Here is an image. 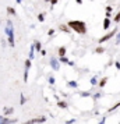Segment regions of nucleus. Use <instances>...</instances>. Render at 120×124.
Masks as SVG:
<instances>
[{"mask_svg": "<svg viewBox=\"0 0 120 124\" xmlns=\"http://www.w3.org/2000/svg\"><path fill=\"white\" fill-rule=\"evenodd\" d=\"M80 96H82V98H87V96H90V92H80Z\"/></svg>", "mask_w": 120, "mask_h": 124, "instance_id": "nucleus-27", "label": "nucleus"}, {"mask_svg": "<svg viewBox=\"0 0 120 124\" xmlns=\"http://www.w3.org/2000/svg\"><path fill=\"white\" fill-rule=\"evenodd\" d=\"M50 67H52L55 71H59V70H60L59 60H57V59H55V57H52V59H50Z\"/></svg>", "mask_w": 120, "mask_h": 124, "instance_id": "nucleus-5", "label": "nucleus"}, {"mask_svg": "<svg viewBox=\"0 0 120 124\" xmlns=\"http://www.w3.org/2000/svg\"><path fill=\"white\" fill-rule=\"evenodd\" d=\"M66 25H67L70 29H73V31H75L77 33H80V35H84V33L87 32V24H85L84 21H81V20H71V21H69Z\"/></svg>", "mask_w": 120, "mask_h": 124, "instance_id": "nucleus-1", "label": "nucleus"}, {"mask_svg": "<svg viewBox=\"0 0 120 124\" xmlns=\"http://www.w3.org/2000/svg\"><path fill=\"white\" fill-rule=\"evenodd\" d=\"M45 1H46V3H47V1H50V0H45Z\"/></svg>", "mask_w": 120, "mask_h": 124, "instance_id": "nucleus-41", "label": "nucleus"}, {"mask_svg": "<svg viewBox=\"0 0 120 124\" xmlns=\"http://www.w3.org/2000/svg\"><path fill=\"white\" fill-rule=\"evenodd\" d=\"M14 123H17V119H10V117H4V116L0 121V124H14Z\"/></svg>", "mask_w": 120, "mask_h": 124, "instance_id": "nucleus-6", "label": "nucleus"}, {"mask_svg": "<svg viewBox=\"0 0 120 124\" xmlns=\"http://www.w3.org/2000/svg\"><path fill=\"white\" fill-rule=\"evenodd\" d=\"M113 20H115V22H119V21H120V11L116 14V16H115V18H113Z\"/></svg>", "mask_w": 120, "mask_h": 124, "instance_id": "nucleus-24", "label": "nucleus"}, {"mask_svg": "<svg viewBox=\"0 0 120 124\" xmlns=\"http://www.w3.org/2000/svg\"><path fill=\"white\" fill-rule=\"evenodd\" d=\"M106 11H107V13H110V11H112V7H110V6H107V7H106Z\"/></svg>", "mask_w": 120, "mask_h": 124, "instance_id": "nucleus-35", "label": "nucleus"}, {"mask_svg": "<svg viewBox=\"0 0 120 124\" xmlns=\"http://www.w3.org/2000/svg\"><path fill=\"white\" fill-rule=\"evenodd\" d=\"M1 119H3V114H0V121H1Z\"/></svg>", "mask_w": 120, "mask_h": 124, "instance_id": "nucleus-39", "label": "nucleus"}, {"mask_svg": "<svg viewBox=\"0 0 120 124\" xmlns=\"http://www.w3.org/2000/svg\"><path fill=\"white\" fill-rule=\"evenodd\" d=\"M77 1V4H82V0H75Z\"/></svg>", "mask_w": 120, "mask_h": 124, "instance_id": "nucleus-38", "label": "nucleus"}, {"mask_svg": "<svg viewBox=\"0 0 120 124\" xmlns=\"http://www.w3.org/2000/svg\"><path fill=\"white\" fill-rule=\"evenodd\" d=\"M116 33H117V28H115V29H112V31L109 32V33H106V35H103L102 38H99V39H98V43H101V45H102L103 42H106V41H109L110 38H113V36H115Z\"/></svg>", "mask_w": 120, "mask_h": 124, "instance_id": "nucleus-3", "label": "nucleus"}, {"mask_svg": "<svg viewBox=\"0 0 120 124\" xmlns=\"http://www.w3.org/2000/svg\"><path fill=\"white\" fill-rule=\"evenodd\" d=\"M102 25H103V29H109V27H110V20H109V18H105Z\"/></svg>", "mask_w": 120, "mask_h": 124, "instance_id": "nucleus-10", "label": "nucleus"}, {"mask_svg": "<svg viewBox=\"0 0 120 124\" xmlns=\"http://www.w3.org/2000/svg\"><path fill=\"white\" fill-rule=\"evenodd\" d=\"M106 82H107V77H103L101 81H99V82H98V85H99L101 88H103V87L106 85Z\"/></svg>", "mask_w": 120, "mask_h": 124, "instance_id": "nucleus-12", "label": "nucleus"}, {"mask_svg": "<svg viewBox=\"0 0 120 124\" xmlns=\"http://www.w3.org/2000/svg\"><path fill=\"white\" fill-rule=\"evenodd\" d=\"M57 3H59V0H50V4H52V6H56Z\"/></svg>", "mask_w": 120, "mask_h": 124, "instance_id": "nucleus-29", "label": "nucleus"}, {"mask_svg": "<svg viewBox=\"0 0 120 124\" xmlns=\"http://www.w3.org/2000/svg\"><path fill=\"white\" fill-rule=\"evenodd\" d=\"M47 81H49L50 85H55V77H53V75H49V77H47Z\"/></svg>", "mask_w": 120, "mask_h": 124, "instance_id": "nucleus-19", "label": "nucleus"}, {"mask_svg": "<svg viewBox=\"0 0 120 124\" xmlns=\"http://www.w3.org/2000/svg\"><path fill=\"white\" fill-rule=\"evenodd\" d=\"M7 13H9L10 16H17V11H15V8H13V7H7Z\"/></svg>", "mask_w": 120, "mask_h": 124, "instance_id": "nucleus-15", "label": "nucleus"}, {"mask_svg": "<svg viewBox=\"0 0 120 124\" xmlns=\"http://www.w3.org/2000/svg\"><path fill=\"white\" fill-rule=\"evenodd\" d=\"M59 28H60V31L66 32V33H69V32L71 31V29H70V28H69V27H67V25H66V24H61V25H60Z\"/></svg>", "mask_w": 120, "mask_h": 124, "instance_id": "nucleus-9", "label": "nucleus"}, {"mask_svg": "<svg viewBox=\"0 0 120 124\" xmlns=\"http://www.w3.org/2000/svg\"><path fill=\"white\" fill-rule=\"evenodd\" d=\"M55 33V29H49V32H47V35H53Z\"/></svg>", "mask_w": 120, "mask_h": 124, "instance_id": "nucleus-34", "label": "nucleus"}, {"mask_svg": "<svg viewBox=\"0 0 120 124\" xmlns=\"http://www.w3.org/2000/svg\"><path fill=\"white\" fill-rule=\"evenodd\" d=\"M38 20H39V22H43V21H45V14H39V16H38Z\"/></svg>", "mask_w": 120, "mask_h": 124, "instance_id": "nucleus-23", "label": "nucleus"}, {"mask_svg": "<svg viewBox=\"0 0 120 124\" xmlns=\"http://www.w3.org/2000/svg\"><path fill=\"white\" fill-rule=\"evenodd\" d=\"M57 106H59L60 109H67L69 107V105H67L64 100H59V102H57Z\"/></svg>", "mask_w": 120, "mask_h": 124, "instance_id": "nucleus-11", "label": "nucleus"}, {"mask_svg": "<svg viewBox=\"0 0 120 124\" xmlns=\"http://www.w3.org/2000/svg\"><path fill=\"white\" fill-rule=\"evenodd\" d=\"M41 54H42V56H45V54H46V50H43V49H42V50H41Z\"/></svg>", "mask_w": 120, "mask_h": 124, "instance_id": "nucleus-36", "label": "nucleus"}, {"mask_svg": "<svg viewBox=\"0 0 120 124\" xmlns=\"http://www.w3.org/2000/svg\"><path fill=\"white\" fill-rule=\"evenodd\" d=\"M110 17H112L110 13H106V14H105V18H109V20H110Z\"/></svg>", "mask_w": 120, "mask_h": 124, "instance_id": "nucleus-33", "label": "nucleus"}, {"mask_svg": "<svg viewBox=\"0 0 120 124\" xmlns=\"http://www.w3.org/2000/svg\"><path fill=\"white\" fill-rule=\"evenodd\" d=\"M101 96H102V92H98V93H95V95H94L92 98H94V99H99Z\"/></svg>", "mask_w": 120, "mask_h": 124, "instance_id": "nucleus-26", "label": "nucleus"}, {"mask_svg": "<svg viewBox=\"0 0 120 124\" xmlns=\"http://www.w3.org/2000/svg\"><path fill=\"white\" fill-rule=\"evenodd\" d=\"M90 82H91V85H92V87L98 85V79H96V77H92V78L90 79Z\"/></svg>", "mask_w": 120, "mask_h": 124, "instance_id": "nucleus-16", "label": "nucleus"}, {"mask_svg": "<svg viewBox=\"0 0 120 124\" xmlns=\"http://www.w3.org/2000/svg\"><path fill=\"white\" fill-rule=\"evenodd\" d=\"M46 121V117L45 116H39V117H34V119H31L28 121H24V123L21 124H42Z\"/></svg>", "mask_w": 120, "mask_h": 124, "instance_id": "nucleus-4", "label": "nucleus"}, {"mask_svg": "<svg viewBox=\"0 0 120 124\" xmlns=\"http://www.w3.org/2000/svg\"><path fill=\"white\" fill-rule=\"evenodd\" d=\"M20 103H21V105H24V103H25V96H24V93H21V99H20Z\"/></svg>", "mask_w": 120, "mask_h": 124, "instance_id": "nucleus-25", "label": "nucleus"}, {"mask_svg": "<svg viewBox=\"0 0 120 124\" xmlns=\"http://www.w3.org/2000/svg\"><path fill=\"white\" fill-rule=\"evenodd\" d=\"M24 82H28V70L24 71Z\"/></svg>", "mask_w": 120, "mask_h": 124, "instance_id": "nucleus-22", "label": "nucleus"}, {"mask_svg": "<svg viewBox=\"0 0 120 124\" xmlns=\"http://www.w3.org/2000/svg\"><path fill=\"white\" fill-rule=\"evenodd\" d=\"M17 3H21V0H17Z\"/></svg>", "mask_w": 120, "mask_h": 124, "instance_id": "nucleus-40", "label": "nucleus"}, {"mask_svg": "<svg viewBox=\"0 0 120 124\" xmlns=\"http://www.w3.org/2000/svg\"><path fill=\"white\" fill-rule=\"evenodd\" d=\"M119 107H120V102H117V103H116L115 106H112V107L109 109V112H115L116 109H119Z\"/></svg>", "mask_w": 120, "mask_h": 124, "instance_id": "nucleus-18", "label": "nucleus"}, {"mask_svg": "<svg viewBox=\"0 0 120 124\" xmlns=\"http://www.w3.org/2000/svg\"><path fill=\"white\" fill-rule=\"evenodd\" d=\"M59 63H66V64H67V63H69V59H67L66 56H63V57L59 59Z\"/></svg>", "mask_w": 120, "mask_h": 124, "instance_id": "nucleus-20", "label": "nucleus"}, {"mask_svg": "<svg viewBox=\"0 0 120 124\" xmlns=\"http://www.w3.org/2000/svg\"><path fill=\"white\" fill-rule=\"evenodd\" d=\"M14 113V109L13 107H4V110H3V116L4 117H9V116H11Z\"/></svg>", "mask_w": 120, "mask_h": 124, "instance_id": "nucleus-7", "label": "nucleus"}, {"mask_svg": "<svg viewBox=\"0 0 120 124\" xmlns=\"http://www.w3.org/2000/svg\"><path fill=\"white\" fill-rule=\"evenodd\" d=\"M119 124H120V123H119Z\"/></svg>", "mask_w": 120, "mask_h": 124, "instance_id": "nucleus-42", "label": "nucleus"}, {"mask_svg": "<svg viewBox=\"0 0 120 124\" xmlns=\"http://www.w3.org/2000/svg\"><path fill=\"white\" fill-rule=\"evenodd\" d=\"M103 52H105V49H103L102 46H98L96 49H95V53H98V54H101V53H103Z\"/></svg>", "mask_w": 120, "mask_h": 124, "instance_id": "nucleus-17", "label": "nucleus"}, {"mask_svg": "<svg viewBox=\"0 0 120 124\" xmlns=\"http://www.w3.org/2000/svg\"><path fill=\"white\" fill-rule=\"evenodd\" d=\"M57 52H59V56H60V57H63V56L66 54V47H64V46H60Z\"/></svg>", "mask_w": 120, "mask_h": 124, "instance_id": "nucleus-14", "label": "nucleus"}, {"mask_svg": "<svg viewBox=\"0 0 120 124\" xmlns=\"http://www.w3.org/2000/svg\"><path fill=\"white\" fill-rule=\"evenodd\" d=\"M30 67H31V60L27 59V60H25V70H30Z\"/></svg>", "mask_w": 120, "mask_h": 124, "instance_id": "nucleus-21", "label": "nucleus"}, {"mask_svg": "<svg viewBox=\"0 0 120 124\" xmlns=\"http://www.w3.org/2000/svg\"><path fill=\"white\" fill-rule=\"evenodd\" d=\"M34 49H35L36 52H41V50H42V45H41L39 41H35V42H34Z\"/></svg>", "mask_w": 120, "mask_h": 124, "instance_id": "nucleus-8", "label": "nucleus"}, {"mask_svg": "<svg viewBox=\"0 0 120 124\" xmlns=\"http://www.w3.org/2000/svg\"><path fill=\"white\" fill-rule=\"evenodd\" d=\"M74 121H75L74 119H70V120H67V121H66V124H73Z\"/></svg>", "mask_w": 120, "mask_h": 124, "instance_id": "nucleus-30", "label": "nucleus"}, {"mask_svg": "<svg viewBox=\"0 0 120 124\" xmlns=\"http://www.w3.org/2000/svg\"><path fill=\"white\" fill-rule=\"evenodd\" d=\"M120 43V32L117 33V36H116V45H119Z\"/></svg>", "mask_w": 120, "mask_h": 124, "instance_id": "nucleus-28", "label": "nucleus"}, {"mask_svg": "<svg viewBox=\"0 0 120 124\" xmlns=\"http://www.w3.org/2000/svg\"><path fill=\"white\" fill-rule=\"evenodd\" d=\"M67 87H70V88H77V87H78V82H77V81H69V82H67Z\"/></svg>", "mask_w": 120, "mask_h": 124, "instance_id": "nucleus-13", "label": "nucleus"}, {"mask_svg": "<svg viewBox=\"0 0 120 124\" xmlns=\"http://www.w3.org/2000/svg\"><path fill=\"white\" fill-rule=\"evenodd\" d=\"M105 121H106V116H103V117H102V120L99 121V124H105Z\"/></svg>", "mask_w": 120, "mask_h": 124, "instance_id": "nucleus-31", "label": "nucleus"}, {"mask_svg": "<svg viewBox=\"0 0 120 124\" xmlns=\"http://www.w3.org/2000/svg\"><path fill=\"white\" fill-rule=\"evenodd\" d=\"M115 66H116V68H117V70H120V62H116V63H115Z\"/></svg>", "mask_w": 120, "mask_h": 124, "instance_id": "nucleus-32", "label": "nucleus"}, {"mask_svg": "<svg viewBox=\"0 0 120 124\" xmlns=\"http://www.w3.org/2000/svg\"><path fill=\"white\" fill-rule=\"evenodd\" d=\"M4 32L7 33V41H9V45L11 47L15 46L14 42V29H13V22L10 20H7V27L4 28Z\"/></svg>", "mask_w": 120, "mask_h": 124, "instance_id": "nucleus-2", "label": "nucleus"}, {"mask_svg": "<svg viewBox=\"0 0 120 124\" xmlns=\"http://www.w3.org/2000/svg\"><path fill=\"white\" fill-rule=\"evenodd\" d=\"M67 64H69V66H71V67H73V66H74V62H70V60H69V63H67Z\"/></svg>", "mask_w": 120, "mask_h": 124, "instance_id": "nucleus-37", "label": "nucleus"}]
</instances>
